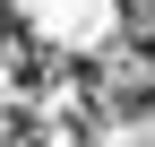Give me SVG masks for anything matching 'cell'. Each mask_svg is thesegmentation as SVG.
Wrapping results in <instances>:
<instances>
[{"label":"cell","mask_w":155,"mask_h":147,"mask_svg":"<svg viewBox=\"0 0 155 147\" xmlns=\"http://www.w3.org/2000/svg\"><path fill=\"white\" fill-rule=\"evenodd\" d=\"M17 43V17H9V0H0V52H9Z\"/></svg>","instance_id":"6da1fadb"}]
</instances>
